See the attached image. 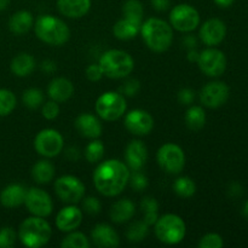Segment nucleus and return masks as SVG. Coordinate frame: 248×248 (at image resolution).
I'll return each mask as SVG.
<instances>
[{
  "label": "nucleus",
  "mask_w": 248,
  "mask_h": 248,
  "mask_svg": "<svg viewBox=\"0 0 248 248\" xmlns=\"http://www.w3.org/2000/svg\"><path fill=\"white\" fill-rule=\"evenodd\" d=\"M130 169L116 159L107 160L97 166L93 172V184L98 193L107 198L120 195L128 184Z\"/></svg>",
  "instance_id": "obj_1"
},
{
  "label": "nucleus",
  "mask_w": 248,
  "mask_h": 248,
  "mask_svg": "<svg viewBox=\"0 0 248 248\" xmlns=\"http://www.w3.org/2000/svg\"><path fill=\"white\" fill-rule=\"evenodd\" d=\"M140 35L145 45L154 52H165L173 41V31L171 24L160 18H148L140 27Z\"/></svg>",
  "instance_id": "obj_2"
},
{
  "label": "nucleus",
  "mask_w": 248,
  "mask_h": 248,
  "mask_svg": "<svg viewBox=\"0 0 248 248\" xmlns=\"http://www.w3.org/2000/svg\"><path fill=\"white\" fill-rule=\"evenodd\" d=\"M35 35L51 46H62L69 40L70 29L62 19L52 15H43L34 22Z\"/></svg>",
  "instance_id": "obj_3"
},
{
  "label": "nucleus",
  "mask_w": 248,
  "mask_h": 248,
  "mask_svg": "<svg viewBox=\"0 0 248 248\" xmlns=\"http://www.w3.org/2000/svg\"><path fill=\"white\" fill-rule=\"evenodd\" d=\"M52 230L43 217H29L22 222L18 230V239L29 248L43 247L50 241Z\"/></svg>",
  "instance_id": "obj_4"
},
{
  "label": "nucleus",
  "mask_w": 248,
  "mask_h": 248,
  "mask_svg": "<svg viewBox=\"0 0 248 248\" xmlns=\"http://www.w3.org/2000/svg\"><path fill=\"white\" fill-rule=\"evenodd\" d=\"M102 72L110 79H124L135 69L132 56L123 50H108L101 56L98 62Z\"/></svg>",
  "instance_id": "obj_5"
},
{
  "label": "nucleus",
  "mask_w": 248,
  "mask_h": 248,
  "mask_svg": "<svg viewBox=\"0 0 248 248\" xmlns=\"http://www.w3.org/2000/svg\"><path fill=\"white\" fill-rule=\"evenodd\" d=\"M154 225L157 240L165 245H177L186 237V223L179 216L173 213H167L159 217Z\"/></svg>",
  "instance_id": "obj_6"
},
{
  "label": "nucleus",
  "mask_w": 248,
  "mask_h": 248,
  "mask_svg": "<svg viewBox=\"0 0 248 248\" xmlns=\"http://www.w3.org/2000/svg\"><path fill=\"white\" fill-rule=\"evenodd\" d=\"M96 113L102 120L104 121H115L119 120L127 109L125 96L120 92L108 91L97 98L96 101Z\"/></svg>",
  "instance_id": "obj_7"
},
{
  "label": "nucleus",
  "mask_w": 248,
  "mask_h": 248,
  "mask_svg": "<svg viewBox=\"0 0 248 248\" xmlns=\"http://www.w3.org/2000/svg\"><path fill=\"white\" fill-rule=\"evenodd\" d=\"M85 184L75 176H62L55 182V193L61 201L69 205H75L84 199Z\"/></svg>",
  "instance_id": "obj_8"
},
{
  "label": "nucleus",
  "mask_w": 248,
  "mask_h": 248,
  "mask_svg": "<svg viewBox=\"0 0 248 248\" xmlns=\"http://www.w3.org/2000/svg\"><path fill=\"white\" fill-rule=\"evenodd\" d=\"M156 160L159 166L170 174L181 173L186 166V154L179 145L166 143L157 150Z\"/></svg>",
  "instance_id": "obj_9"
},
{
  "label": "nucleus",
  "mask_w": 248,
  "mask_h": 248,
  "mask_svg": "<svg viewBox=\"0 0 248 248\" xmlns=\"http://www.w3.org/2000/svg\"><path fill=\"white\" fill-rule=\"evenodd\" d=\"M64 147L62 135L53 128H44L34 138V149L44 157H55L61 154Z\"/></svg>",
  "instance_id": "obj_10"
},
{
  "label": "nucleus",
  "mask_w": 248,
  "mask_h": 248,
  "mask_svg": "<svg viewBox=\"0 0 248 248\" xmlns=\"http://www.w3.org/2000/svg\"><path fill=\"white\" fill-rule=\"evenodd\" d=\"M170 24L178 31L189 33L200 24V14L189 4H179L170 12Z\"/></svg>",
  "instance_id": "obj_11"
},
{
  "label": "nucleus",
  "mask_w": 248,
  "mask_h": 248,
  "mask_svg": "<svg viewBox=\"0 0 248 248\" xmlns=\"http://www.w3.org/2000/svg\"><path fill=\"white\" fill-rule=\"evenodd\" d=\"M196 63L201 72L207 77H220L227 69V57L218 48L210 47L201 51Z\"/></svg>",
  "instance_id": "obj_12"
},
{
  "label": "nucleus",
  "mask_w": 248,
  "mask_h": 248,
  "mask_svg": "<svg viewBox=\"0 0 248 248\" xmlns=\"http://www.w3.org/2000/svg\"><path fill=\"white\" fill-rule=\"evenodd\" d=\"M24 205H26L27 210L36 217H48L53 210V202L51 196L45 190L39 188H31L29 190H27Z\"/></svg>",
  "instance_id": "obj_13"
},
{
  "label": "nucleus",
  "mask_w": 248,
  "mask_h": 248,
  "mask_svg": "<svg viewBox=\"0 0 248 248\" xmlns=\"http://www.w3.org/2000/svg\"><path fill=\"white\" fill-rule=\"evenodd\" d=\"M229 94L230 90L227 84L222 81H213L208 82L201 89L199 97L202 106L216 109L227 103Z\"/></svg>",
  "instance_id": "obj_14"
},
{
  "label": "nucleus",
  "mask_w": 248,
  "mask_h": 248,
  "mask_svg": "<svg viewBox=\"0 0 248 248\" xmlns=\"http://www.w3.org/2000/svg\"><path fill=\"white\" fill-rule=\"evenodd\" d=\"M125 127L135 136H147L154 127V119L143 109H133L125 115Z\"/></svg>",
  "instance_id": "obj_15"
},
{
  "label": "nucleus",
  "mask_w": 248,
  "mask_h": 248,
  "mask_svg": "<svg viewBox=\"0 0 248 248\" xmlns=\"http://www.w3.org/2000/svg\"><path fill=\"white\" fill-rule=\"evenodd\" d=\"M201 41L208 47L217 46L224 40L227 35V26L224 22L219 18H211L207 19L200 28Z\"/></svg>",
  "instance_id": "obj_16"
},
{
  "label": "nucleus",
  "mask_w": 248,
  "mask_h": 248,
  "mask_svg": "<svg viewBox=\"0 0 248 248\" xmlns=\"http://www.w3.org/2000/svg\"><path fill=\"white\" fill-rule=\"evenodd\" d=\"M82 222V211L74 205L63 207L56 217V227L62 232H74Z\"/></svg>",
  "instance_id": "obj_17"
},
{
  "label": "nucleus",
  "mask_w": 248,
  "mask_h": 248,
  "mask_svg": "<svg viewBox=\"0 0 248 248\" xmlns=\"http://www.w3.org/2000/svg\"><path fill=\"white\" fill-rule=\"evenodd\" d=\"M126 165L132 171H140L148 160L147 145L142 140H135L130 142L125 152Z\"/></svg>",
  "instance_id": "obj_18"
},
{
  "label": "nucleus",
  "mask_w": 248,
  "mask_h": 248,
  "mask_svg": "<svg viewBox=\"0 0 248 248\" xmlns=\"http://www.w3.org/2000/svg\"><path fill=\"white\" fill-rule=\"evenodd\" d=\"M75 128L78 132L85 138L89 140H96L99 138L102 135V124L97 116L92 115V114H81L77 118L74 123Z\"/></svg>",
  "instance_id": "obj_19"
},
{
  "label": "nucleus",
  "mask_w": 248,
  "mask_h": 248,
  "mask_svg": "<svg viewBox=\"0 0 248 248\" xmlns=\"http://www.w3.org/2000/svg\"><path fill=\"white\" fill-rule=\"evenodd\" d=\"M91 239L97 247L115 248L120 245L118 232L108 224H97L91 232Z\"/></svg>",
  "instance_id": "obj_20"
},
{
  "label": "nucleus",
  "mask_w": 248,
  "mask_h": 248,
  "mask_svg": "<svg viewBox=\"0 0 248 248\" xmlns=\"http://www.w3.org/2000/svg\"><path fill=\"white\" fill-rule=\"evenodd\" d=\"M26 195V186L18 183L10 184V186H5L0 193V202L6 208H16L23 205Z\"/></svg>",
  "instance_id": "obj_21"
},
{
  "label": "nucleus",
  "mask_w": 248,
  "mask_h": 248,
  "mask_svg": "<svg viewBox=\"0 0 248 248\" xmlns=\"http://www.w3.org/2000/svg\"><path fill=\"white\" fill-rule=\"evenodd\" d=\"M74 93V85L67 78H56L47 87V94L57 103L67 102Z\"/></svg>",
  "instance_id": "obj_22"
},
{
  "label": "nucleus",
  "mask_w": 248,
  "mask_h": 248,
  "mask_svg": "<svg viewBox=\"0 0 248 248\" xmlns=\"http://www.w3.org/2000/svg\"><path fill=\"white\" fill-rule=\"evenodd\" d=\"M61 14L68 18H81L91 7V0H57Z\"/></svg>",
  "instance_id": "obj_23"
},
{
  "label": "nucleus",
  "mask_w": 248,
  "mask_h": 248,
  "mask_svg": "<svg viewBox=\"0 0 248 248\" xmlns=\"http://www.w3.org/2000/svg\"><path fill=\"white\" fill-rule=\"evenodd\" d=\"M136 206L130 199H121L118 200L110 207V219L116 224H123V223L128 222L131 218L135 216Z\"/></svg>",
  "instance_id": "obj_24"
},
{
  "label": "nucleus",
  "mask_w": 248,
  "mask_h": 248,
  "mask_svg": "<svg viewBox=\"0 0 248 248\" xmlns=\"http://www.w3.org/2000/svg\"><path fill=\"white\" fill-rule=\"evenodd\" d=\"M140 27H142V23L140 22L124 17L123 19L114 24V36L118 38L119 40H131L138 35V33L140 31Z\"/></svg>",
  "instance_id": "obj_25"
},
{
  "label": "nucleus",
  "mask_w": 248,
  "mask_h": 248,
  "mask_svg": "<svg viewBox=\"0 0 248 248\" xmlns=\"http://www.w3.org/2000/svg\"><path fill=\"white\" fill-rule=\"evenodd\" d=\"M34 26L33 15L27 10H21L11 16L9 21V28L16 35H23L31 31Z\"/></svg>",
  "instance_id": "obj_26"
},
{
  "label": "nucleus",
  "mask_w": 248,
  "mask_h": 248,
  "mask_svg": "<svg viewBox=\"0 0 248 248\" xmlns=\"http://www.w3.org/2000/svg\"><path fill=\"white\" fill-rule=\"evenodd\" d=\"M35 58L26 52H22L19 53V55H17L16 57H14V60L11 61V64H10L11 72L14 73L16 77L19 78H24L31 75V73H33V70L35 69Z\"/></svg>",
  "instance_id": "obj_27"
},
{
  "label": "nucleus",
  "mask_w": 248,
  "mask_h": 248,
  "mask_svg": "<svg viewBox=\"0 0 248 248\" xmlns=\"http://www.w3.org/2000/svg\"><path fill=\"white\" fill-rule=\"evenodd\" d=\"M55 166L47 160H39L31 167V177L38 184H47L55 178Z\"/></svg>",
  "instance_id": "obj_28"
},
{
  "label": "nucleus",
  "mask_w": 248,
  "mask_h": 248,
  "mask_svg": "<svg viewBox=\"0 0 248 248\" xmlns=\"http://www.w3.org/2000/svg\"><path fill=\"white\" fill-rule=\"evenodd\" d=\"M186 124L189 130H201L206 124L205 110L199 106H191L186 113Z\"/></svg>",
  "instance_id": "obj_29"
},
{
  "label": "nucleus",
  "mask_w": 248,
  "mask_h": 248,
  "mask_svg": "<svg viewBox=\"0 0 248 248\" xmlns=\"http://www.w3.org/2000/svg\"><path fill=\"white\" fill-rule=\"evenodd\" d=\"M173 190L181 198H191L196 191V184L189 177H179L174 181Z\"/></svg>",
  "instance_id": "obj_30"
},
{
  "label": "nucleus",
  "mask_w": 248,
  "mask_h": 248,
  "mask_svg": "<svg viewBox=\"0 0 248 248\" xmlns=\"http://www.w3.org/2000/svg\"><path fill=\"white\" fill-rule=\"evenodd\" d=\"M104 152H106L104 144L102 143V140L96 138L87 144L86 149H85V157L90 164H97L103 159Z\"/></svg>",
  "instance_id": "obj_31"
},
{
  "label": "nucleus",
  "mask_w": 248,
  "mask_h": 248,
  "mask_svg": "<svg viewBox=\"0 0 248 248\" xmlns=\"http://www.w3.org/2000/svg\"><path fill=\"white\" fill-rule=\"evenodd\" d=\"M89 239L85 234L78 232H70L61 242L62 248H90Z\"/></svg>",
  "instance_id": "obj_32"
},
{
  "label": "nucleus",
  "mask_w": 248,
  "mask_h": 248,
  "mask_svg": "<svg viewBox=\"0 0 248 248\" xmlns=\"http://www.w3.org/2000/svg\"><path fill=\"white\" fill-rule=\"evenodd\" d=\"M124 16L126 18L133 19L140 23H143V15H144V9L140 0H127L123 6Z\"/></svg>",
  "instance_id": "obj_33"
},
{
  "label": "nucleus",
  "mask_w": 248,
  "mask_h": 248,
  "mask_svg": "<svg viewBox=\"0 0 248 248\" xmlns=\"http://www.w3.org/2000/svg\"><path fill=\"white\" fill-rule=\"evenodd\" d=\"M44 98H45L44 92L40 89H35V87L26 90L22 94L23 104L29 109H38L39 107L43 106Z\"/></svg>",
  "instance_id": "obj_34"
},
{
  "label": "nucleus",
  "mask_w": 248,
  "mask_h": 248,
  "mask_svg": "<svg viewBox=\"0 0 248 248\" xmlns=\"http://www.w3.org/2000/svg\"><path fill=\"white\" fill-rule=\"evenodd\" d=\"M17 99L12 91L6 89H0V116H6L16 108Z\"/></svg>",
  "instance_id": "obj_35"
},
{
  "label": "nucleus",
  "mask_w": 248,
  "mask_h": 248,
  "mask_svg": "<svg viewBox=\"0 0 248 248\" xmlns=\"http://www.w3.org/2000/svg\"><path fill=\"white\" fill-rule=\"evenodd\" d=\"M148 232H149V225L145 224L143 220H137L130 225L126 236L130 242H140L147 237Z\"/></svg>",
  "instance_id": "obj_36"
},
{
  "label": "nucleus",
  "mask_w": 248,
  "mask_h": 248,
  "mask_svg": "<svg viewBox=\"0 0 248 248\" xmlns=\"http://www.w3.org/2000/svg\"><path fill=\"white\" fill-rule=\"evenodd\" d=\"M223 245H224L223 237L216 232L206 234L199 241V247L200 248H222Z\"/></svg>",
  "instance_id": "obj_37"
},
{
  "label": "nucleus",
  "mask_w": 248,
  "mask_h": 248,
  "mask_svg": "<svg viewBox=\"0 0 248 248\" xmlns=\"http://www.w3.org/2000/svg\"><path fill=\"white\" fill-rule=\"evenodd\" d=\"M17 234L12 228L5 227L0 229V248H11L15 246Z\"/></svg>",
  "instance_id": "obj_38"
},
{
  "label": "nucleus",
  "mask_w": 248,
  "mask_h": 248,
  "mask_svg": "<svg viewBox=\"0 0 248 248\" xmlns=\"http://www.w3.org/2000/svg\"><path fill=\"white\" fill-rule=\"evenodd\" d=\"M128 183L136 191H142L148 186V178L140 171H133V174H130Z\"/></svg>",
  "instance_id": "obj_39"
},
{
  "label": "nucleus",
  "mask_w": 248,
  "mask_h": 248,
  "mask_svg": "<svg viewBox=\"0 0 248 248\" xmlns=\"http://www.w3.org/2000/svg\"><path fill=\"white\" fill-rule=\"evenodd\" d=\"M41 114L46 120H55L58 115H60V106L57 102L48 101L46 103H43V108H41Z\"/></svg>",
  "instance_id": "obj_40"
},
{
  "label": "nucleus",
  "mask_w": 248,
  "mask_h": 248,
  "mask_svg": "<svg viewBox=\"0 0 248 248\" xmlns=\"http://www.w3.org/2000/svg\"><path fill=\"white\" fill-rule=\"evenodd\" d=\"M82 208L89 215H98L102 210L101 201L97 198H93V196H89V198H86L82 201Z\"/></svg>",
  "instance_id": "obj_41"
},
{
  "label": "nucleus",
  "mask_w": 248,
  "mask_h": 248,
  "mask_svg": "<svg viewBox=\"0 0 248 248\" xmlns=\"http://www.w3.org/2000/svg\"><path fill=\"white\" fill-rule=\"evenodd\" d=\"M140 89V81L136 79H130L120 87V93L123 94V96L132 97L138 93Z\"/></svg>",
  "instance_id": "obj_42"
},
{
  "label": "nucleus",
  "mask_w": 248,
  "mask_h": 248,
  "mask_svg": "<svg viewBox=\"0 0 248 248\" xmlns=\"http://www.w3.org/2000/svg\"><path fill=\"white\" fill-rule=\"evenodd\" d=\"M140 210L144 213L159 212V203H157V201L154 198L147 196V198H144L140 201Z\"/></svg>",
  "instance_id": "obj_43"
},
{
  "label": "nucleus",
  "mask_w": 248,
  "mask_h": 248,
  "mask_svg": "<svg viewBox=\"0 0 248 248\" xmlns=\"http://www.w3.org/2000/svg\"><path fill=\"white\" fill-rule=\"evenodd\" d=\"M103 72H102V68L99 67V64H90L86 68V77L90 81L96 82L103 78Z\"/></svg>",
  "instance_id": "obj_44"
},
{
  "label": "nucleus",
  "mask_w": 248,
  "mask_h": 248,
  "mask_svg": "<svg viewBox=\"0 0 248 248\" xmlns=\"http://www.w3.org/2000/svg\"><path fill=\"white\" fill-rule=\"evenodd\" d=\"M195 101V92L191 89H182L178 92V102L184 106H189Z\"/></svg>",
  "instance_id": "obj_45"
},
{
  "label": "nucleus",
  "mask_w": 248,
  "mask_h": 248,
  "mask_svg": "<svg viewBox=\"0 0 248 248\" xmlns=\"http://www.w3.org/2000/svg\"><path fill=\"white\" fill-rule=\"evenodd\" d=\"M150 1H152L153 7L160 12L166 11L171 5V0H150Z\"/></svg>",
  "instance_id": "obj_46"
},
{
  "label": "nucleus",
  "mask_w": 248,
  "mask_h": 248,
  "mask_svg": "<svg viewBox=\"0 0 248 248\" xmlns=\"http://www.w3.org/2000/svg\"><path fill=\"white\" fill-rule=\"evenodd\" d=\"M40 68L44 73H53L56 69H57V64H56L55 61L45 60L41 62Z\"/></svg>",
  "instance_id": "obj_47"
},
{
  "label": "nucleus",
  "mask_w": 248,
  "mask_h": 248,
  "mask_svg": "<svg viewBox=\"0 0 248 248\" xmlns=\"http://www.w3.org/2000/svg\"><path fill=\"white\" fill-rule=\"evenodd\" d=\"M229 194L234 198H237L242 194V188L239 183H232L229 188Z\"/></svg>",
  "instance_id": "obj_48"
},
{
  "label": "nucleus",
  "mask_w": 248,
  "mask_h": 248,
  "mask_svg": "<svg viewBox=\"0 0 248 248\" xmlns=\"http://www.w3.org/2000/svg\"><path fill=\"white\" fill-rule=\"evenodd\" d=\"M184 45L190 50V48H195L196 45H198V41H196L195 36L193 35H188L184 38Z\"/></svg>",
  "instance_id": "obj_49"
},
{
  "label": "nucleus",
  "mask_w": 248,
  "mask_h": 248,
  "mask_svg": "<svg viewBox=\"0 0 248 248\" xmlns=\"http://www.w3.org/2000/svg\"><path fill=\"white\" fill-rule=\"evenodd\" d=\"M67 156L69 157L72 161H75V160L79 159V149H78V148H69L67 152Z\"/></svg>",
  "instance_id": "obj_50"
},
{
  "label": "nucleus",
  "mask_w": 248,
  "mask_h": 248,
  "mask_svg": "<svg viewBox=\"0 0 248 248\" xmlns=\"http://www.w3.org/2000/svg\"><path fill=\"white\" fill-rule=\"evenodd\" d=\"M199 55H200V52H199L196 48H190V50H189V52H188V61L196 63V62H198Z\"/></svg>",
  "instance_id": "obj_51"
},
{
  "label": "nucleus",
  "mask_w": 248,
  "mask_h": 248,
  "mask_svg": "<svg viewBox=\"0 0 248 248\" xmlns=\"http://www.w3.org/2000/svg\"><path fill=\"white\" fill-rule=\"evenodd\" d=\"M235 0H215L216 4L220 7H229L230 5H232Z\"/></svg>",
  "instance_id": "obj_52"
},
{
  "label": "nucleus",
  "mask_w": 248,
  "mask_h": 248,
  "mask_svg": "<svg viewBox=\"0 0 248 248\" xmlns=\"http://www.w3.org/2000/svg\"><path fill=\"white\" fill-rule=\"evenodd\" d=\"M10 0H0V11H2V10H5L7 7V5H9Z\"/></svg>",
  "instance_id": "obj_53"
},
{
  "label": "nucleus",
  "mask_w": 248,
  "mask_h": 248,
  "mask_svg": "<svg viewBox=\"0 0 248 248\" xmlns=\"http://www.w3.org/2000/svg\"><path fill=\"white\" fill-rule=\"evenodd\" d=\"M242 215H244V217L248 219V201L244 205V207H242Z\"/></svg>",
  "instance_id": "obj_54"
}]
</instances>
